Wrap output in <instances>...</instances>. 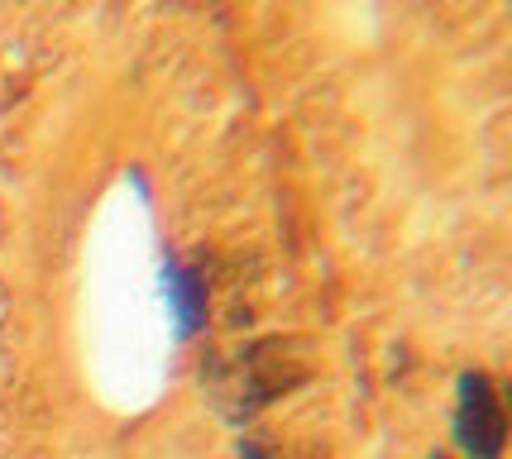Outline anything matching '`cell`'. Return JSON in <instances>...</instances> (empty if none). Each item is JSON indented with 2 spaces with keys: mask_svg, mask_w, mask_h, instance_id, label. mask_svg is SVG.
Returning a JSON list of instances; mask_svg holds the SVG:
<instances>
[{
  "mask_svg": "<svg viewBox=\"0 0 512 459\" xmlns=\"http://www.w3.org/2000/svg\"><path fill=\"white\" fill-rule=\"evenodd\" d=\"M460 440L474 459H493L503 445V421L493 407V393L484 388V378H465V393H460Z\"/></svg>",
  "mask_w": 512,
  "mask_h": 459,
  "instance_id": "cell-1",
  "label": "cell"
},
{
  "mask_svg": "<svg viewBox=\"0 0 512 459\" xmlns=\"http://www.w3.org/2000/svg\"><path fill=\"white\" fill-rule=\"evenodd\" d=\"M168 292H173V311H178V321L182 330H197L201 321V302H206V292H201L197 278H187V273H168Z\"/></svg>",
  "mask_w": 512,
  "mask_h": 459,
  "instance_id": "cell-2",
  "label": "cell"
}]
</instances>
